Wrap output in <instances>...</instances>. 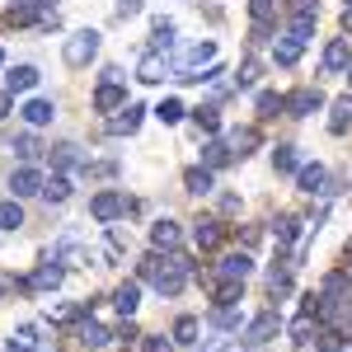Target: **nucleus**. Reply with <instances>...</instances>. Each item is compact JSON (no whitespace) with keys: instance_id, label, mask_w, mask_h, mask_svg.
I'll return each instance as SVG.
<instances>
[{"instance_id":"nucleus-1","label":"nucleus","mask_w":352,"mask_h":352,"mask_svg":"<svg viewBox=\"0 0 352 352\" xmlns=\"http://www.w3.org/2000/svg\"><path fill=\"white\" fill-rule=\"evenodd\" d=\"M188 272H192V263H188V258H179V254H169V258L151 254V258L141 263V277H146L160 296H179L184 282H188Z\"/></svg>"},{"instance_id":"nucleus-2","label":"nucleus","mask_w":352,"mask_h":352,"mask_svg":"<svg viewBox=\"0 0 352 352\" xmlns=\"http://www.w3.org/2000/svg\"><path fill=\"white\" fill-rule=\"evenodd\" d=\"M61 56H66V66H89L94 56H99V33L94 28H80V33H71L66 38V47H61Z\"/></svg>"},{"instance_id":"nucleus-3","label":"nucleus","mask_w":352,"mask_h":352,"mask_svg":"<svg viewBox=\"0 0 352 352\" xmlns=\"http://www.w3.org/2000/svg\"><path fill=\"white\" fill-rule=\"evenodd\" d=\"M127 212V197L122 192H99L94 202H89V217L94 221H113V217H122Z\"/></svg>"},{"instance_id":"nucleus-4","label":"nucleus","mask_w":352,"mask_h":352,"mask_svg":"<svg viewBox=\"0 0 352 352\" xmlns=\"http://www.w3.org/2000/svg\"><path fill=\"white\" fill-rule=\"evenodd\" d=\"M10 192H14V197H33V192H43V174H38V169H14V174H10Z\"/></svg>"},{"instance_id":"nucleus-5","label":"nucleus","mask_w":352,"mask_h":352,"mask_svg":"<svg viewBox=\"0 0 352 352\" xmlns=\"http://www.w3.org/2000/svg\"><path fill=\"white\" fill-rule=\"evenodd\" d=\"M52 164H61V169H89V155L76 141H61V146H52Z\"/></svg>"},{"instance_id":"nucleus-6","label":"nucleus","mask_w":352,"mask_h":352,"mask_svg":"<svg viewBox=\"0 0 352 352\" xmlns=\"http://www.w3.org/2000/svg\"><path fill=\"white\" fill-rule=\"evenodd\" d=\"M320 104H324V94H320V89H310V85H305V89H296V94L287 99V109H292V118H310V113L320 109Z\"/></svg>"},{"instance_id":"nucleus-7","label":"nucleus","mask_w":352,"mask_h":352,"mask_svg":"<svg viewBox=\"0 0 352 352\" xmlns=\"http://www.w3.org/2000/svg\"><path fill=\"white\" fill-rule=\"evenodd\" d=\"M61 277H66V272H61V258H52V254H47V258L38 263V272H33V287L56 292V287H61Z\"/></svg>"},{"instance_id":"nucleus-8","label":"nucleus","mask_w":352,"mask_h":352,"mask_svg":"<svg viewBox=\"0 0 352 352\" xmlns=\"http://www.w3.org/2000/svg\"><path fill=\"white\" fill-rule=\"evenodd\" d=\"M94 109L99 113H113V109H127V94L118 89V80H104L94 89Z\"/></svg>"},{"instance_id":"nucleus-9","label":"nucleus","mask_w":352,"mask_h":352,"mask_svg":"<svg viewBox=\"0 0 352 352\" xmlns=\"http://www.w3.org/2000/svg\"><path fill=\"white\" fill-rule=\"evenodd\" d=\"M179 240H184V230H179V221H155V226H151V244H155V249H179Z\"/></svg>"},{"instance_id":"nucleus-10","label":"nucleus","mask_w":352,"mask_h":352,"mask_svg":"<svg viewBox=\"0 0 352 352\" xmlns=\"http://www.w3.org/2000/svg\"><path fill=\"white\" fill-rule=\"evenodd\" d=\"M19 118H24L28 127H47L56 118V109H52V99H28L24 109H19Z\"/></svg>"},{"instance_id":"nucleus-11","label":"nucleus","mask_w":352,"mask_h":352,"mask_svg":"<svg viewBox=\"0 0 352 352\" xmlns=\"http://www.w3.org/2000/svg\"><path fill=\"white\" fill-rule=\"evenodd\" d=\"M217 272L226 277V282H244V277L254 272V258H249V254H226Z\"/></svg>"},{"instance_id":"nucleus-12","label":"nucleus","mask_w":352,"mask_h":352,"mask_svg":"<svg viewBox=\"0 0 352 352\" xmlns=\"http://www.w3.org/2000/svg\"><path fill=\"white\" fill-rule=\"evenodd\" d=\"M33 85H38V66H14V71L5 76V89H10V94H28Z\"/></svg>"},{"instance_id":"nucleus-13","label":"nucleus","mask_w":352,"mask_h":352,"mask_svg":"<svg viewBox=\"0 0 352 352\" xmlns=\"http://www.w3.org/2000/svg\"><path fill=\"white\" fill-rule=\"evenodd\" d=\"M5 348H10V352H38V348H43V338H38V329H33V324H19L14 333H10Z\"/></svg>"},{"instance_id":"nucleus-14","label":"nucleus","mask_w":352,"mask_h":352,"mask_svg":"<svg viewBox=\"0 0 352 352\" xmlns=\"http://www.w3.org/2000/svg\"><path fill=\"white\" fill-rule=\"evenodd\" d=\"M272 333H277V315H258V320L249 324V333H244V343H249V348H258V343H268Z\"/></svg>"},{"instance_id":"nucleus-15","label":"nucleus","mask_w":352,"mask_h":352,"mask_svg":"<svg viewBox=\"0 0 352 352\" xmlns=\"http://www.w3.org/2000/svg\"><path fill=\"white\" fill-rule=\"evenodd\" d=\"M221 235H226V230H221V221H212V217H202V221H197V230H192L197 249H217Z\"/></svg>"},{"instance_id":"nucleus-16","label":"nucleus","mask_w":352,"mask_h":352,"mask_svg":"<svg viewBox=\"0 0 352 352\" xmlns=\"http://www.w3.org/2000/svg\"><path fill=\"white\" fill-rule=\"evenodd\" d=\"M300 226H305V221H300V217H277V221H272V240L282 244V249H287V244H296Z\"/></svg>"},{"instance_id":"nucleus-17","label":"nucleus","mask_w":352,"mask_h":352,"mask_svg":"<svg viewBox=\"0 0 352 352\" xmlns=\"http://www.w3.org/2000/svg\"><path fill=\"white\" fill-rule=\"evenodd\" d=\"M113 305H118L122 315H136V305H141V287H136V282H122V287L113 292Z\"/></svg>"},{"instance_id":"nucleus-18","label":"nucleus","mask_w":352,"mask_h":352,"mask_svg":"<svg viewBox=\"0 0 352 352\" xmlns=\"http://www.w3.org/2000/svg\"><path fill=\"white\" fill-rule=\"evenodd\" d=\"M352 127V94H343L338 104H333V118H329V132L333 136H343Z\"/></svg>"},{"instance_id":"nucleus-19","label":"nucleus","mask_w":352,"mask_h":352,"mask_svg":"<svg viewBox=\"0 0 352 352\" xmlns=\"http://www.w3.org/2000/svg\"><path fill=\"white\" fill-rule=\"evenodd\" d=\"M348 61H352L348 43H343V38H333V43H329V52H324V71H348Z\"/></svg>"},{"instance_id":"nucleus-20","label":"nucleus","mask_w":352,"mask_h":352,"mask_svg":"<svg viewBox=\"0 0 352 352\" xmlns=\"http://www.w3.org/2000/svg\"><path fill=\"white\" fill-rule=\"evenodd\" d=\"M226 146H230L235 155H249V151L258 146V132H254V127H235V132L226 136Z\"/></svg>"},{"instance_id":"nucleus-21","label":"nucleus","mask_w":352,"mask_h":352,"mask_svg":"<svg viewBox=\"0 0 352 352\" xmlns=\"http://www.w3.org/2000/svg\"><path fill=\"white\" fill-rule=\"evenodd\" d=\"M109 338H113V333L104 324H94V320H85V324H80V343H85V348H109Z\"/></svg>"},{"instance_id":"nucleus-22","label":"nucleus","mask_w":352,"mask_h":352,"mask_svg":"<svg viewBox=\"0 0 352 352\" xmlns=\"http://www.w3.org/2000/svg\"><path fill=\"white\" fill-rule=\"evenodd\" d=\"M164 71H169V61H164L160 52H146V61H141V80L155 85V80H164Z\"/></svg>"},{"instance_id":"nucleus-23","label":"nucleus","mask_w":352,"mask_h":352,"mask_svg":"<svg viewBox=\"0 0 352 352\" xmlns=\"http://www.w3.org/2000/svg\"><path fill=\"white\" fill-rule=\"evenodd\" d=\"M141 113H146L141 104H127V109H122L118 118H113V132H127V136H132L136 127H141Z\"/></svg>"},{"instance_id":"nucleus-24","label":"nucleus","mask_w":352,"mask_h":352,"mask_svg":"<svg viewBox=\"0 0 352 352\" xmlns=\"http://www.w3.org/2000/svg\"><path fill=\"white\" fill-rule=\"evenodd\" d=\"M296 179H300V192H324V184H329L320 164H305V169H300Z\"/></svg>"},{"instance_id":"nucleus-25","label":"nucleus","mask_w":352,"mask_h":352,"mask_svg":"<svg viewBox=\"0 0 352 352\" xmlns=\"http://www.w3.org/2000/svg\"><path fill=\"white\" fill-rule=\"evenodd\" d=\"M226 160H230V146H226V141H207V146H202V164H207V169H221Z\"/></svg>"},{"instance_id":"nucleus-26","label":"nucleus","mask_w":352,"mask_h":352,"mask_svg":"<svg viewBox=\"0 0 352 352\" xmlns=\"http://www.w3.org/2000/svg\"><path fill=\"white\" fill-rule=\"evenodd\" d=\"M43 197H47V202H66V197H71V179H66V174H52V179L43 184Z\"/></svg>"},{"instance_id":"nucleus-27","label":"nucleus","mask_w":352,"mask_h":352,"mask_svg":"<svg viewBox=\"0 0 352 352\" xmlns=\"http://www.w3.org/2000/svg\"><path fill=\"white\" fill-rule=\"evenodd\" d=\"M24 226V207L10 197V202H0V230H19Z\"/></svg>"},{"instance_id":"nucleus-28","label":"nucleus","mask_w":352,"mask_h":352,"mask_svg":"<svg viewBox=\"0 0 352 352\" xmlns=\"http://www.w3.org/2000/svg\"><path fill=\"white\" fill-rule=\"evenodd\" d=\"M184 184H188V192L207 197V192H212V169H188V174H184Z\"/></svg>"},{"instance_id":"nucleus-29","label":"nucleus","mask_w":352,"mask_h":352,"mask_svg":"<svg viewBox=\"0 0 352 352\" xmlns=\"http://www.w3.org/2000/svg\"><path fill=\"white\" fill-rule=\"evenodd\" d=\"M268 292H272V296H287V292H292V263L268 272Z\"/></svg>"},{"instance_id":"nucleus-30","label":"nucleus","mask_w":352,"mask_h":352,"mask_svg":"<svg viewBox=\"0 0 352 352\" xmlns=\"http://www.w3.org/2000/svg\"><path fill=\"white\" fill-rule=\"evenodd\" d=\"M282 109H287V99H282V94H272V89L258 94V118H277Z\"/></svg>"},{"instance_id":"nucleus-31","label":"nucleus","mask_w":352,"mask_h":352,"mask_svg":"<svg viewBox=\"0 0 352 352\" xmlns=\"http://www.w3.org/2000/svg\"><path fill=\"white\" fill-rule=\"evenodd\" d=\"M212 324L217 329H240V310H235V305H217V310H212Z\"/></svg>"},{"instance_id":"nucleus-32","label":"nucleus","mask_w":352,"mask_h":352,"mask_svg":"<svg viewBox=\"0 0 352 352\" xmlns=\"http://www.w3.org/2000/svg\"><path fill=\"white\" fill-rule=\"evenodd\" d=\"M310 333H315V315H300V320H292V343H310Z\"/></svg>"},{"instance_id":"nucleus-33","label":"nucleus","mask_w":352,"mask_h":352,"mask_svg":"<svg viewBox=\"0 0 352 352\" xmlns=\"http://www.w3.org/2000/svg\"><path fill=\"white\" fill-rule=\"evenodd\" d=\"M192 118H197V127H202V132H217V127H221V113H217V104H202V109L192 113Z\"/></svg>"},{"instance_id":"nucleus-34","label":"nucleus","mask_w":352,"mask_h":352,"mask_svg":"<svg viewBox=\"0 0 352 352\" xmlns=\"http://www.w3.org/2000/svg\"><path fill=\"white\" fill-rule=\"evenodd\" d=\"M155 118H160L164 127H174V122H179V118H184V104H179V99H164L160 109H155Z\"/></svg>"},{"instance_id":"nucleus-35","label":"nucleus","mask_w":352,"mask_h":352,"mask_svg":"<svg viewBox=\"0 0 352 352\" xmlns=\"http://www.w3.org/2000/svg\"><path fill=\"white\" fill-rule=\"evenodd\" d=\"M174 47V19H155V52Z\"/></svg>"},{"instance_id":"nucleus-36","label":"nucleus","mask_w":352,"mask_h":352,"mask_svg":"<svg viewBox=\"0 0 352 352\" xmlns=\"http://www.w3.org/2000/svg\"><path fill=\"white\" fill-rule=\"evenodd\" d=\"M174 343H197V320H192V315H184V320L174 324Z\"/></svg>"},{"instance_id":"nucleus-37","label":"nucleus","mask_w":352,"mask_h":352,"mask_svg":"<svg viewBox=\"0 0 352 352\" xmlns=\"http://www.w3.org/2000/svg\"><path fill=\"white\" fill-rule=\"evenodd\" d=\"M272 164H277L282 174H292V169H296V146H277V151H272Z\"/></svg>"},{"instance_id":"nucleus-38","label":"nucleus","mask_w":352,"mask_h":352,"mask_svg":"<svg viewBox=\"0 0 352 352\" xmlns=\"http://www.w3.org/2000/svg\"><path fill=\"white\" fill-rule=\"evenodd\" d=\"M296 56H300V43H277V66H296Z\"/></svg>"},{"instance_id":"nucleus-39","label":"nucleus","mask_w":352,"mask_h":352,"mask_svg":"<svg viewBox=\"0 0 352 352\" xmlns=\"http://www.w3.org/2000/svg\"><path fill=\"white\" fill-rule=\"evenodd\" d=\"M38 151H43V146H38L33 136H19V141H14V155H19V160H38Z\"/></svg>"},{"instance_id":"nucleus-40","label":"nucleus","mask_w":352,"mask_h":352,"mask_svg":"<svg viewBox=\"0 0 352 352\" xmlns=\"http://www.w3.org/2000/svg\"><path fill=\"white\" fill-rule=\"evenodd\" d=\"M254 80H258V61H244V66H240V76H235V89H249Z\"/></svg>"},{"instance_id":"nucleus-41","label":"nucleus","mask_w":352,"mask_h":352,"mask_svg":"<svg viewBox=\"0 0 352 352\" xmlns=\"http://www.w3.org/2000/svg\"><path fill=\"white\" fill-rule=\"evenodd\" d=\"M47 315H52V320H61V324H71L80 310H76V305H52V300H47Z\"/></svg>"},{"instance_id":"nucleus-42","label":"nucleus","mask_w":352,"mask_h":352,"mask_svg":"<svg viewBox=\"0 0 352 352\" xmlns=\"http://www.w3.org/2000/svg\"><path fill=\"white\" fill-rule=\"evenodd\" d=\"M315 10H320V0H292V14L296 19H315Z\"/></svg>"},{"instance_id":"nucleus-43","label":"nucleus","mask_w":352,"mask_h":352,"mask_svg":"<svg viewBox=\"0 0 352 352\" xmlns=\"http://www.w3.org/2000/svg\"><path fill=\"white\" fill-rule=\"evenodd\" d=\"M217 300L221 305H235V300H240V282H226V287L217 292Z\"/></svg>"},{"instance_id":"nucleus-44","label":"nucleus","mask_w":352,"mask_h":352,"mask_svg":"<svg viewBox=\"0 0 352 352\" xmlns=\"http://www.w3.org/2000/svg\"><path fill=\"white\" fill-rule=\"evenodd\" d=\"M141 14V0H118V19H136Z\"/></svg>"},{"instance_id":"nucleus-45","label":"nucleus","mask_w":352,"mask_h":352,"mask_svg":"<svg viewBox=\"0 0 352 352\" xmlns=\"http://www.w3.org/2000/svg\"><path fill=\"white\" fill-rule=\"evenodd\" d=\"M141 352H174V343H169V338H146Z\"/></svg>"},{"instance_id":"nucleus-46","label":"nucleus","mask_w":352,"mask_h":352,"mask_svg":"<svg viewBox=\"0 0 352 352\" xmlns=\"http://www.w3.org/2000/svg\"><path fill=\"white\" fill-rule=\"evenodd\" d=\"M10 109H14V94H10V89H0V118H10Z\"/></svg>"},{"instance_id":"nucleus-47","label":"nucleus","mask_w":352,"mask_h":352,"mask_svg":"<svg viewBox=\"0 0 352 352\" xmlns=\"http://www.w3.org/2000/svg\"><path fill=\"white\" fill-rule=\"evenodd\" d=\"M14 5H38V0H14Z\"/></svg>"},{"instance_id":"nucleus-48","label":"nucleus","mask_w":352,"mask_h":352,"mask_svg":"<svg viewBox=\"0 0 352 352\" xmlns=\"http://www.w3.org/2000/svg\"><path fill=\"white\" fill-rule=\"evenodd\" d=\"M348 85H352V61H348Z\"/></svg>"},{"instance_id":"nucleus-49","label":"nucleus","mask_w":352,"mask_h":352,"mask_svg":"<svg viewBox=\"0 0 352 352\" xmlns=\"http://www.w3.org/2000/svg\"><path fill=\"white\" fill-rule=\"evenodd\" d=\"M0 66H5V52H0Z\"/></svg>"},{"instance_id":"nucleus-50","label":"nucleus","mask_w":352,"mask_h":352,"mask_svg":"<svg viewBox=\"0 0 352 352\" xmlns=\"http://www.w3.org/2000/svg\"><path fill=\"white\" fill-rule=\"evenodd\" d=\"M348 14H352V0H348Z\"/></svg>"},{"instance_id":"nucleus-51","label":"nucleus","mask_w":352,"mask_h":352,"mask_svg":"<svg viewBox=\"0 0 352 352\" xmlns=\"http://www.w3.org/2000/svg\"><path fill=\"white\" fill-rule=\"evenodd\" d=\"M348 254H352V240H348Z\"/></svg>"},{"instance_id":"nucleus-52","label":"nucleus","mask_w":352,"mask_h":352,"mask_svg":"<svg viewBox=\"0 0 352 352\" xmlns=\"http://www.w3.org/2000/svg\"><path fill=\"white\" fill-rule=\"evenodd\" d=\"M343 352H352V343H348V348H343Z\"/></svg>"},{"instance_id":"nucleus-53","label":"nucleus","mask_w":352,"mask_h":352,"mask_svg":"<svg viewBox=\"0 0 352 352\" xmlns=\"http://www.w3.org/2000/svg\"><path fill=\"white\" fill-rule=\"evenodd\" d=\"M0 292H5V282H0Z\"/></svg>"}]
</instances>
